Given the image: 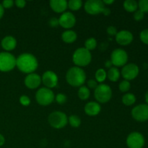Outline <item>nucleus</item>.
Instances as JSON below:
<instances>
[{"mask_svg": "<svg viewBox=\"0 0 148 148\" xmlns=\"http://www.w3.org/2000/svg\"><path fill=\"white\" fill-rule=\"evenodd\" d=\"M16 66L20 72L26 74L34 73L38 66V62L36 56L31 53H25L20 54L16 59Z\"/></svg>", "mask_w": 148, "mask_h": 148, "instance_id": "nucleus-1", "label": "nucleus"}, {"mask_svg": "<svg viewBox=\"0 0 148 148\" xmlns=\"http://www.w3.org/2000/svg\"><path fill=\"white\" fill-rule=\"evenodd\" d=\"M66 79L71 86L81 87L86 80V74L81 67L72 66L66 72Z\"/></svg>", "mask_w": 148, "mask_h": 148, "instance_id": "nucleus-2", "label": "nucleus"}, {"mask_svg": "<svg viewBox=\"0 0 148 148\" xmlns=\"http://www.w3.org/2000/svg\"><path fill=\"white\" fill-rule=\"evenodd\" d=\"M92 55L90 51L87 50L85 47L77 49L72 56V61L76 66H86L91 62Z\"/></svg>", "mask_w": 148, "mask_h": 148, "instance_id": "nucleus-3", "label": "nucleus"}, {"mask_svg": "<svg viewBox=\"0 0 148 148\" xmlns=\"http://www.w3.org/2000/svg\"><path fill=\"white\" fill-rule=\"evenodd\" d=\"M94 96L98 103H106L108 102L112 97V90L111 87L106 84H100L95 89Z\"/></svg>", "mask_w": 148, "mask_h": 148, "instance_id": "nucleus-4", "label": "nucleus"}, {"mask_svg": "<svg viewBox=\"0 0 148 148\" xmlns=\"http://www.w3.org/2000/svg\"><path fill=\"white\" fill-rule=\"evenodd\" d=\"M36 99L39 105L46 106L53 102L55 95L51 90L45 87V88H40L36 92Z\"/></svg>", "mask_w": 148, "mask_h": 148, "instance_id": "nucleus-5", "label": "nucleus"}, {"mask_svg": "<svg viewBox=\"0 0 148 148\" xmlns=\"http://www.w3.org/2000/svg\"><path fill=\"white\" fill-rule=\"evenodd\" d=\"M48 121L53 128L59 130L64 128L67 124L68 118L66 114L62 111H53L49 116Z\"/></svg>", "mask_w": 148, "mask_h": 148, "instance_id": "nucleus-6", "label": "nucleus"}, {"mask_svg": "<svg viewBox=\"0 0 148 148\" xmlns=\"http://www.w3.org/2000/svg\"><path fill=\"white\" fill-rule=\"evenodd\" d=\"M16 66V58L9 52L0 53V71L7 72Z\"/></svg>", "mask_w": 148, "mask_h": 148, "instance_id": "nucleus-7", "label": "nucleus"}, {"mask_svg": "<svg viewBox=\"0 0 148 148\" xmlns=\"http://www.w3.org/2000/svg\"><path fill=\"white\" fill-rule=\"evenodd\" d=\"M128 61V54L122 49H116L111 54V62L115 66H124Z\"/></svg>", "mask_w": 148, "mask_h": 148, "instance_id": "nucleus-8", "label": "nucleus"}, {"mask_svg": "<svg viewBox=\"0 0 148 148\" xmlns=\"http://www.w3.org/2000/svg\"><path fill=\"white\" fill-rule=\"evenodd\" d=\"M84 8L88 14L95 15L102 13L105 4L101 0H88L85 3Z\"/></svg>", "mask_w": 148, "mask_h": 148, "instance_id": "nucleus-9", "label": "nucleus"}, {"mask_svg": "<svg viewBox=\"0 0 148 148\" xmlns=\"http://www.w3.org/2000/svg\"><path fill=\"white\" fill-rule=\"evenodd\" d=\"M145 143V137L138 132L130 133L127 138V145L129 148H143Z\"/></svg>", "mask_w": 148, "mask_h": 148, "instance_id": "nucleus-10", "label": "nucleus"}, {"mask_svg": "<svg viewBox=\"0 0 148 148\" xmlns=\"http://www.w3.org/2000/svg\"><path fill=\"white\" fill-rule=\"evenodd\" d=\"M132 116L137 121L145 122L148 120V105L142 103L132 110Z\"/></svg>", "mask_w": 148, "mask_h": 148, "instance_id": "nucleus-11", "label": "nucleus"}, {"mask_svg": "<svg viewBox=\"0 0 148 148\" xmlns=\"http://www.w3.org/2000/svg\"><path fill=\"white\" fill-rule=\"evenodd\" d=\"M139 72H140L139 66L134 63L124 65L121 69V75L125 79V80L127 81L135 79L138 76Z\"/></svg>", "mask_w": 148, "mask_h": 148, "instance_id": "nucleus-12", "label": "nucleus"}, {"mask_svg": "<svg viewBox=\"0 0 148 148\" xmlns=\"http://www.w3.org/2000/svg\"><path fill=\"white\" fill-rule=\"evenodd\" d=\"M59 25L65 29H70L75 25L76 18L74 14L70 12H64L62 13L59 19Z\"/></svg>", "mask_w": 148, "mask_h": 148, "instance_id": "nucleus-13", "label": "nucleus"}, {"mask_svg": "<svg viewBox=\"0 0 148 148\" xmlns=\"http://www.w3.org/2000/svg\"><path fill=\"white\" fill-rule=\"evenodd\" d=\"M58 80L59 79L57 75L52 71H46L42 75L41 82L46 86V88L49 89L55 88L57 85Z\"/></svg>", "mask_w": 148, "mask_h": 148, "instance_id": "nucleus-14", "label": "nucleus"}, {"mask_svg": "<svg viewBox=\"0 0 148 148\" xmlns=\"http://www.w3.org/2000/svg\"><path fill=\"white\" fill-rule=\"evenodd\" d=\"M117 43L121 46H127L133 41L134 36L129 30H121L118 32L115 36Z\"/></svg>", "mask_w": 148, "mask_h": 148, "instance_id": "nucleus-15", "label": "nucleus"}, {"mask_svg": "<svg viewBox=\"0 0 148 148\" xmlns=\"http://www.w3.org/2000/svg\"><path fill=\"white\" fill-rule=\"evenodd\" d=\"M41 82V77L36 73H31L27 75L24 80L25 86L29 89L32 90L38 88Z\"/></svg>", "mask_w": 148, "mask_h": 148, "instance_id": "nucleus-16", "label": "nucleus"}, {"mask_svg": "<svg viewBox=\"0 0 148 148\" xmlns=\"http://www.w3.org/2000/svg\"><path fill=\"white\" fill-rule=\"evenodd\" d=\"M51 8L56 13H64L68 7V2L66 0H51Z\"/></svg>", "mask_w": 148, "mask_h": 148, "instance_id": "nucleus-17", "label": "nucleus"}, {"mask_svg": "<svg viewBox=\"0 0 148 148\" xmlns=\"http://www.w3.org/2000/svg\"><path fill=\"white\" fill-rule=\"evenodd\" d=\"M84 109H85V112L87 115L90 116H95L101 112V106L98 102L91 101V102L88 103L85 106Z\"/></svg>", "mask_w": 148, "mask_h": 148, "instance_id": "nucleus-18", "label": "nucleus"}, {"mask_svg": "<svg viewBox=\"0 0 148 148\" xmlns=\"http://www.w3.org/2000/svg\"><path fill=\"white\" fill-rule=\"evenodd\" d=\"M1 47L7 51L14 50L17 46V40L13 36H8L4 37L1 42Z\"/></svg>", "mask_w": 148, "mask_h": 148, "instance_id": "nucleus-19", "label": "nucleus"}, {"mask_svg": "<svg viewBox=\"0 0 148 148\" xmlns=\"http://www.w3.org/2000/svg\"><path fill=\"white\" fill-rule=\"evenodd\" d=\"M77 35L72 30H67L62 34V38L64 43H72L77 40Z\"/></svg>", "mask_w": 148, "mask_h": 148, "instance_id": "nucleus-20", "label": "nucleus"}, {"mask_svg": "<svg viewBox=\"0 0 148 148\" xmlns=\"http://www.w3.org/2000/svg\"><path fill=\"white\" fill-rule=\"evenodd\" d=\"M124 8L128 12H134L138 8V3L135 0H126L124 1Z\"/></svg>", "mask_w": 148, "mask_h": 148, "instance_id": "nucleus-21", "label": "nucleus"}, {"mask_svg": "<svg viewBox=\"0 0 148 148\" xmlns=\"http://www.w3.org/2000/svg\"><path fill=\"white\" fill-rule=\"evenodd\" d=\"M107 77L111 82H116L120 77V72L117 67H111L107 72Z\"/></svg>", "mask_w": 148, "mask_h": 148, "instance_id": "nucleus-22", "label": "nucleus"}, {"mask_svg": "<svg viewBox=\"0 0 148 148\" xmlns=\"http://www.w3.org/2000/svg\"><path fill=\"white\" fill-rule=\"evenodd\" d=\"M136 102V97L132 93H126L122 97V103L125 106H130Z\"/></svg>", "mask_w": 148, "mask_h": 148, "instance_id": "nucleus-23", "label": "nucleus"}, {"mask_svg": "<svg viewBox=\"0 0 148 148\" xmlns=\"http://www.w3.org/2000/svg\"><path fill=\"white\" fill-rule=\"evenodd\" d=\"M78 97L79 99L82 100V101H85L89 98L90 95V91L88 87L85 86H81L79 88V90H78Z\"/></svg>", "mask_w": 148, "mask_h": 148, "instance_id": "nucleus-24", "label": "nucleus"}, {"mask_svg": "<svg viewBox=\"0 0 148 148\" xmlns=\"http://www.w3.org/2000/svg\"><path fill=\"white\" fill-rule=\"evenodd\" d=\"M95 80L98 82H103L106 80L107 77V72H106L105 69L100 68L95 72Z\"/></svg>", "mask_w": 148, "mask_h": 148, "instance_id": "nucleus-25", "label": "nucleus"}, {"mask_svg": "<svg viewBox=\"0 0 148 148\" xmlns=\"http://www.w3.org/2000/svg\"><path fill=\"white\" fill-rule=\"evenodd\" d=\"M82 6V1L81 0H70L68 1V7L72 11L79 10Z\"/></svg>", "mask_w": 148, "mask_h": 148, "instance_id": "nucleus-26", "label": "nucleus"}, {"mask_svg": "<svg viewBox=\"0 0 148 148\" xmlns=\"http://www.w3.org/2000/svg\"><path fill=\"white\" fill-rule=\"evenodd\" d=\"M97 46V40L94 38H89L85 42V48L89 51L94 50Z\"/></svg>", "mask_w": 148, "mask_h": 148, "instance_id": "nucleus-27", "label": "nucleus"}, {"mask_svg": "<svg viewBox=\"0 0 148 148\" xmlns=\"http://www.w3.org/2000/svg\"><path fill=\"white\" fill-rule=\"evenodd\" d=\"M68 121L71 127H74V128H77L81 124L80 118L77 115H71L68 119Z\"/></svg>", "mask_w": 148, "mask_h": 148, "instance_id": "nucleus-28", "label": "nucleus"}, {"mask_svg": "<svg viewBox=\"0 0 148 148\" xmlns=\"http://www.w3.org/2000/svg\"><path fill=\"white\" fill-rule=\"evenodd\" d=\"M130 88H131V84L129 81L127 80H123L119 85V88L120 91H121L122 92H126L127 91L130 90Z\"/></svg>", "mask_w": 148, "mask_h": 148, "instance_id": "nucleus-29", "label": "nucleus"}, {"mask_svg": "<svg viewBox=\"0 0 148 148\" xmlns=\"http://www.w3.org/2000/svg\"><path fill=\"white\" fill-rule=\"evenodd\" d=\"M138 7L143 12H148V0H140L138 2Z\"/></svg>", "mask_w": 148, "mask_h": 148, "instance_id": "nucleus-30", "label": "nucleus"}, {"mask_svg": "<svg viewBox=\"0 0 148 148\" xmlns=\"http://www.w3.org/2000/svg\"><path fill=\"white\" fill-rule=\"evenodd\" d=\"M140 38L143 43L148 45V28L142 30L140 34Z\"/></svg>", "mask_w": 148, "mask_h": 148, "instance_id": "nucleus-31", "label": "nucleus"}, {"mask_svg": "<svg viewBox=\"0 0 148 148\" xmlns=\"http://www.w3.org/2000/svg\"><path fill=\"white\" fill-rule=\"evenodd\" d=\"M55 100H56V102L58 103L60 105H63L64 103L66 102V100H67V98H66V95L63 93H59L56 95V96L55 97Z\"/></svg>", "mask_w": 148, "mask_h": 148, "instance_id": "nucleus-32", "label": "nucleus"}, {"mask_svg": "<svg viewBox=\"0 0 148 148\" xmlns=\"http://www.w3.org/2000/svg\"><path fill=\"white\" fill-rule=\"evenodd\" d=\"M30 99L27 95H22L20 98V103L23 106H28L30 104Z\"/></svg>", "mask_w": 148, "mask_h": 148, "instance_id": "nucleus-33", "label": "nucleus"}, {"mask_svg": "<svg viewBox=\"0 0 148 148\" xmlns=\"http://www.w3.org/2000/svg\"><path fill=\"white\" fill-rule=\"evenodd\" d=\"M145 13L143 12L141 10H137V11L134 12V19L136 21H140V20H143L144 18Z\"/></svg>", "mask_w": 148, "mask_h": 148, "instance_id": "nucleus-34", "label": "nucleus"}, {"mask_svg": "<svg viewBox=\"0 0 148 148\" xmlns=\"http://www.w3.org/2000/svg\"><path fill=\"white\" fill-rule=\"evenodd\" d=\"M106 32L108 35H109L110 36H116V35L118 33L116 28L114 26H109V27H107Z\"/></svg>", "mask_w": 148, "mask_h": 148, "instance_id": "nucleus-35", "label": "nucleus"}, {"mask_svg": "<svg viewBox=\"0 0 148 148\" xmlns=\"http://www.w3.org/2000/svg\"><path fill=\"white\" fill-rule=\"evenodd\" d=\"M14 2L12 0H4V1H2L1 5L4 7V9H10L11 8V7H12V6L14 5Z\"/></svg>", "mask_w": 148, "mask_h": 148, "instance_id": "nucleus-36", "label": "nucleus"}, {"mask_svg": "<svg viewBox=\"0 0 148 148\" xmlns=\"http://www.w3.org/2000/svg\"><path fill=\"white\" fill-rule=\"evenodd\" d=\"M88 85V88H90V89H95L98 86V82L95 79H89L87 82Z\"/></svg>", "mask_w": 148, "mask_h": 148, "instance_id": "nucleus-37", "label": "nucleus"}, {"mask_svg": "<svg viewBox=\"0 0 148 148\" xmlns=\"http://www.w3.org/2000/svg\"><path fill=\"white\" fill-rule=\"evenodd\" d=\"M49 25L53 27H57L58 25H59V19H56V17H52V18H51L50 20H49Z\"/></svg>", "mask_w": 148, "mask_h": 148, "instance_id": "nucleus-38", "label": "nucleus"}, {"mask_svg": "<svg viewBox=\"0 0 148 148\" xmlns=\"http://www.w3.org/2000/svg\"><path fill=\"white\" fill-rule=\"evenodd\" d=\"M14 4L18 8H24L26 4V1L25 0H16L14 1Z\"/></svg>", "mask_w": 148, "mask_h": 148, "instance_id": "nucleus-39", "label": "nucleus"}, {"mask_svg": "<svg viewBox=\"0 0 148 148\" xmlns=\"http://www.w3.org/2000/svg\"><path fill=\"white\" fill-rule=\"evenodd\" d=\"M102 13L104 14V15L108 16L111 14V10H110V9L107 8V7H105V8L103 9V10Z\"/></svg>", "mask_w": 148, "mask_h": 148, "instance_id": "nucleus-40", "label": "nucleus"}, {"mask_svg": "<svg viewBox=\"0 0 148 148\" xmlns=\"http://www.w3.org/2000/svg\"><path fill=\"white\" fill-rule=\"evenodd\" d=\"M4 7H2L1 4H0V19L3 17V15H4Z\"/></svg>", "mask_w": 148, "mask_h": 148, "instance_id": "nucleus-41", "label": "nucleus"}, {"mask_svg": "<svg viewBox=\"0 0 148 148\" xmlns=\"http://www.w3.org/2000/svg\"><path fill=\"white\" fill-rule=\"evenodd\" d=\"M4 143H5V139H4V136L0 134V146H2Z\"/></svg>", "mask_w": 148, "mask_h": 148, "instance_id": "nucleus-42", "label": "nucleus"}, {"mask_svg": "<svg viewBox=\"0 0 148 148\" xmlns=\"http://www.w3.org/2000/svg\"><path fill=\"white\" fill-rule=\"evenodd\" d=\"M114 2V0H103V3L104 4H111Z\"/></svg>", "mask_w": 148, "mask_h": 148, "instance_id": "nucleus-43", "label": "nucleus"}, {"mask_svg": "<svg viewBox=\"0 0 148 148\" xmlns=\"http://www.w3.org/2000/svg\"><path fill=\"white\" fill-rule=\"evenodd\" d=\"M111 65H113L112 64V63H111V61H106V64H105V66H106V67H107V68H111Z\"/></svg>", "mask_w": 148, "mask_h": 148, "instance_id": "nucleus-44", "label": "nucleus"}, {"mask_svg": "<svg viewBox=\"0 0 148 148\" xmlns=\"http://www.w3.org/2000/svg\"><path fill=\"white\" fill-rule=\"evenodd\" d=\"M145 101L147 103V104L148 105V91H147V92L145 93Z\"/></svg>", "mask_w": 148, "mask_h": 148, "instance_id": "nucleus-45", "label": "nucleus"}]
</instances>
